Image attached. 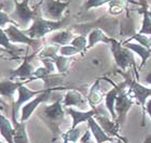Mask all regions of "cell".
<instances>
[{
  "label": "cell",
  "instance_id": "3957f363",
  "mask_svg": "<svg viewBox=\"0 0 151 143\" xmlns=\"http://www.w3.org/2000/svg\"><path fill=\"white\" fill-rule=\"evenodd\" d=\"M110 50L113 55L114 62L121 68V70L126 72L129 67L132 66L136 73V78H139V74L137 70V65H136V60L134 57V52L131 49L123 46L121 42H119L116 39H113V41L110 44Z\"/></svg>",
  "mask_w": 151,
  "mask_h": 143
},
{
  "label": "cell",
  "instance_id": "ba28073f",
  "mask_svg": "<svg viewBox=\"0 0 151 143\" xmlns=\"http://www.w3.org/2000/svg\"><path fill=\"white\" fill-rule=\"evenodd\" d=\"M57 89H63V88H45L43 92L40 93V94H38L37 97H35V98L32 99V100H30L28 103H26V104L21 108V117H19V120L21 121L28 120L29 117L36 112V110H37L41 104H43V103L49 101L51 98V93Z\"/></svg>",
  "mask_w": 151,
  "mask_h": 143
},
{
  "label": "cell",
  "instance_id": "e0dca14e",
  "mask_svg": "<svg viewBox=\"0 0 151 143\" xmlns=\"http://www.w3.org/2000/svg\"><path fill=\"white\" fill-rule=\"evenodd\" d=\"M88 127L91 130L92 136L94 138L96 143H108V142H114V139L110 136H108L104 131V129L101 127V125L98 124L97 120L94 117H91L88 120Z\"/></svg>",
  "mask_w": 151,
  "mask_h": 143
},
{
  "label": "cell",
  "instance_id": "9c48e42d",
  "mask_svg": "<svg viewBox=\"0 0 151 143\" xmlns=\"http://www.w3.org/2000/svg\"><path fill=\"white\" fill-rule=\"evenodd\" d=\"M126 89L127 88L121 90V92L119 93L118 98H116V106H114L116 114V121L120 125H123L125 123L126 118H127V113L135 103V100L129 94Z\"/></svg>",
  "mask_w": 151,
  "mask_h": 143
},
{
  "label": "cell",
  "instance_id": "d4e9b609",
  "mask_svg": "<svg viewBox=\"0 0 151 143\" xmlns=\"http://www.w3.org/2000/svg\"><path fill=\"white\" fill-rule=\"evenodd\" d=\"M51 59L54 61V63H55V65H56V70H58V73L60 74L66 73L67 70H69L71 61H73L71 60V57H64V55H62V54H60V53L53 55Z\"/></svg>",
  "mask_w": 151,
  "mask_h": 143
},
{
  "label": "cell",
  "instance_id": "7a4b0ae2",
  "mask_svg": "<svg viewBox=\"0 0 151 143\" xmlns=\"http://www.w3.org/2000/svg\"><path fill=\"white\" fill-rule=\"evenodd\" d=\"M70 22L69 15H66L63 20L60 21H53V20L44 19L43 16L40 15L37 19L34 20V22L29 28L23 29L24 32L32 38L35 39H42L47 34H52V33L60 30L64 27H66Z\"/></svg>",
  "mask_w": 151,
  "mask_h": 143
},
{
  "label": "cell",
  "instance_id": "74e56055",
  "mask_svg": "<svg viewBox=\"0 0 151 143\" xmlns=\"http://www.w3.org/2000/svg\"><path fill=\"white\" fill-rule=\"evenodd\" d=\"M144 81H145L146 83H148V85H150V86H151V72H149V73L146 75L145 78H144Z\"/></svg>",
  "mask_w": 151,
  "mask_h": 143
},
{
  "label": "cell",
  "instance_id": "52a82bcc",
  "mask_svg": "<svg viewBox=\"0 0 151 143\" xmlns=\"http://www.w3.org/2000/svg\"><path fill=\"white\" fill-rule=\"evenodd\" d=\"M70 1H60V0H44L41 3L40 10L41 14L43 17L47 20H53V21H60L65 16L64 13L69 6Z\"/></svg>",
  "mask_w": 151,
  "mask_h": 143
},
{
  "label": "cell",
  "instance_id": "5b68a950",
  "mask_svg": "<svg viewBox=\"0 0 151 143\" xmlns=\"http://www.w3.org/2000/svg\"><path fill=\"white\" fill-rule=\"evenodd\" d=\"M125 80L127 83V92L132 97L134 100L138 102L142 110V125H144V118H145V112H146V103L148 101L149 97H151V88L145 87L137 80L129 76V74L124 75Z\"/></svg>",
  "mask_w": 151,
  "mask_h": 143
},
{
  "label": "cell",
  "instance_id": "d6986e66",
  "mask_svg": "<svg viewBox=\"0 0 151 143\" xmlns=\"http://www.w3.org/2000/svg\"><path fill=\"white\" fill-rule=\"evenodd\" d=\"M113 39L114 38L106 35V33L101 28H93L92 30L88 32V50L91 49V48L95 47L99 42L110 45L111 42L113 41Z\"/></svg>",
  "mask_w": 151,
  "mask_h": 143
},
{
  "label": "cell",
  "instance_id": "277c9868",
  "mask_svg": "<svg viewBox=\"0 0 151 143\" xmlns=\"http://www.w3.org/2000/svg\"><path fill=\"white\" fill-rule=\"evenodd\" d=\"M29 1L30 0H23V1L14 0L15 9L10 15L14 21L19 23V27H25L28 25L29 22H34V20L37 19L38 16L42 15L41 10L37 9L38 6H36L34 9L29 7Z\"/></svg>",
  "mask_w": 151,
  "mask_h": 143
},
{
  "label": "cell",
  "instance_id": "484cf974",
  "mask_svg": "<svg viewBox=\"0 0 151 143\" xmlns=\"http://www.w3.org/2000/svg\"><path fill=\"white\" fill-rule=\"evenodd\" d=\"M112 0H84L83 1V4L80 8V11L79 13L82 12H86V11H90L91 9H96V8H99L101 6H105V4H108L110 3Z\"/></svg>",
  "mask_w": 151,
  "mask_h": 143
},
{
  "label": "cell",
  "instance_id": "7c38bea8",
  "mask_svg": "<svg viewBox=\"0 0 151 143\" xmlns=\"http://www.w3.org/2000/svg\"><path fill=\"white\" fill-rule=\"evenodd\" d=\"M63 104L65 108L75 106L78 110L84 111L85 108L88 106V98H85L80 91L69 89L67 90L66 92H65V94H64Z\"/></svg>",
  "mask_w": 151,
  "mask_h": 143
},
{
  "label": "cell",
  "instance_id": "9a60e30c",
  "mask_svg": "<svg viewBox=\"0 0 151 143\" xmlns=\"http://www.w3.org/2000/svg\"><path fill=\"white\" fill-rule=\"evenodd\" d=\"M94 118L97 120V123L101 125V127L104 129V131L108 136L110 137L120 138L119 130H120V124L118 121L113 120L112 118H109L108 114H97L95 115Z\"/></svg>",
  "mask_w": 151,
  "mask_h": 143
},
{
  "label": "cell",
  "instance_id": "8992f818",
  "mask_svg": "<svg viewBox=\"0 0 151 143\" xmlns=\"http://www.w3.org/2000/svg\"><path fill=\"white\" fill-rule=\"evenodd\" d=\"M6 36L9 37L10 41L12 44H23V45H28L29 47H32V49L37 51L40 47H42L41 39H35L29 37L23 29H19V26L10 24L6 26V28H2Z\"/></svg>",
  "mask_w": 151,
  "mask_h": 143
},
{
  "label": "cell",
  "instance_id": "4dcf8cb0",
  "mask_svg": "<svg viewBox=\"0 0 151 143\" xmlns=\"http://www.w3.org/2000/svg\"><path fill=\"white\" fill-rule=\"evenodd\" d=\"M132 40L138 42V44H140L142 46H145V47L148 48V49H151V38L148 37L147 35H145V34H139V33L134 34V35L129 39H127L126 41H132Z\"/></svg>",
  "mask_w": 151,
  "mask_h": 143
},
{
  "label": "cell",
  "instance_id": "8fae6325",
  "mask_svg": "<svg viewBox=\"0 0 151 143\" xmlns=\"http://www.w3.org/2000/svg\"><path fill=\"white\" fill-rule=\"evenodd\" d=\"M66 113L69 115L70 117L73 118V125L70 128H77L81 123H84V121H88L91 117H94L95 115L101 114L103 111H101V105L97 106L95 108H92V110H88V111H81V110H75L73 107H67ZM103 114H107V113H103Z\"/></svg>",
  "mask_w": 151,
  "mask_h": 143
},
{
  "label": "cell",
  "instance_id": "4fadbf2b",
  "mask_svg": "<svg viewBox=\"0 0 151 143\" xmlns=\"http://www.w3.org/2000/svg\"><path fill=\"white\" fill-rule=\"evenodd\" d=\"M110 83H112L113 88L109 90V91L105 94V107H106V110L108 111V113L110 114L111 118H112L113 120L116 121V108H114L116 98H118L119 93L121 92V90H123L124 88H127V83H126V80L118 83V85L113 83L112 81H110Z\"/></svg>",
  "mask_w": 151,
  "mask_h": 143
},
{
  "label": "cell",
  "instance_id": "d590c367",
  "mask_svg": "<svg viewBox=\"0 0 151 143\" xmlns=\"http://www.w3.org/2000/svg\"><path fill=\"white\" fill-rule=\"evenodd\" d=\"M80 143H94L92 140V132L90 129L85 131L84 134L80 138Z\"/></svg>",
  "mask_w": 151,
  "mask_h": 143
},
{
  "label": "cell",
  "instance_id": "7bdbcfd3",
  "mask_svg": "<svg viewBox=\"0 0 151 143\" xmlns=\"http://www.w3.org/2000/svg\"><path fill=\"white\" fill-rule=\"evenodd\" d=\"M0 143H4V142H3V140H1V142H0Z\"/></svg>",
  "mask_w": 151,
  "mask_h": 143
},
{
  "label": "cell",
  "instance_id": "ac0fdd59",
  "mask_svg": "<svg viewBox=\"0 0 151 143\" xmlns=\"http://www.w3.org/2000/svg\"><path fill=\"white\" fill-rule=\"evenodd\" d=\"M25 83H28L27 80H21V81H13L11 79H2L0 83V93L2 98H6L9 100H13V97L15 94V91Z\"/></svg>",
  "mask_w": 151,
  "mask_h": 143
},
{
  "label": "cell",
  "instance_id": "7402d4cb",
  "mask_svg": "<svg viewBox=\"0 0 151 143\" xmlns=\"http://www.w3.org/2000/svg\"><path fill=\"white\" fill-rule=\"evenodd\" d=\"M123 46H125L126 48L131 49L134 53H136L140 57L142 64H140V66H139V70H142V67H144V65L147 63V61H148L149 57H151V49L146 48L145 46H142L140 44H138V42L124 41L123 42Z\"/></svg>",
  "mask_w": 151,
  "mask_h": 143
},
{
  "label": "cell",
  "instance_id": "5bb4252c",
  "mask_svg": "<svg viewBox=\"0 0 151 143\" xmlns=\"http://www.w3.org/2000/svg\"><path fill=\"white\" fill-rule=\"evenodd\" d=\"M35 57V53L30 54L28 57H25L23 60L22 64L19 65L15 70H11L9 73L10 79H14V78H21V80H27L30 79L32 77V74L35 72V67L30 63L32 57Z\"/></svg>",
  "mask_w": 151,
  "mask_h": 143
},
{
  "label": "cell",
  "instance_id": "ffe728a7",
  "mask_svg": "<svg viewBox=\"0 0 151 143\" xmlns=\"http://www.w3.org/2000/svg\"><path fill=\"white\" fill-rule=\"evenodd\" d=\"M101 78L95 80V83L92 85V87L88 90V105L92 106V108H95L99 106L101 103V101L105 99V94L103 92V90L101 89Z\"/></svg>",
  "mask_w": 151,
  "mask_h": 143
},
{
  "label": "cell",
  "instance_id": "2e32d148",
  "mask_svg": "<svg viewBox=\"0 0 151 143\" xmlns=\"http://www.w3.org/2000/svg\"><path fill=\"white\" fill-rule=\"evenodd\" d=\"M75 37V34H73V32L70 28L60 29V30H56V32L52 33L47 37V40L51 45H56L60 47V46L70 45Z\"/></svg>",
  "mask_w": 151,
  "mask_h": 143
},
{
  "label": "cell",
  "instance_id": "cb8c5ba5",
  "mask_svg": "<svg viewBox=\"0 0 151 143\" xmlns=\"http://www.w3.org/2000/svg\"><path fill=\"white\" fill-rule=\"evenodd\" d=\"M126 1L136 3V4H140L139 2H135L132 0H112L110 3H108V13L111 16H118L122 14L125 10Z\"/></svg>",
  "mask_w": 151,
  "mask_h": 143
},
{
  "label": "cell",
  "instance_id": "f1b7e54d",
  "mask_svg": "<svg viewBox=\"0 0 151 143\" xmlns=\"http://www.w3.org/2000/svg\"><path fill=\"white\" fill-rule=\"evenodd\" d=\"M142 24L139 29V34H145V35H151V19L147 12V7L145 3V9H142Z\"/></svg>",
  "mask_w": 151,
  "mask_h": 143
},
{
  "label": "cell",
  "instance_id": "d6a6232c",
  "mask_svg": "<svg viewBox=\"0 0 151 143\" xmlns=\"http://www.w3.org/2000/svg\"><path fill=\"white\" fill-rule=\"evenodd\" d=\"M79 53H83L81 50H79L78 48L73 47V45H66V46H60V54L64 57H73Z\"/></svg>",
  "mask_w": 151,
  "mask_h": 143
},
{
  "label": "cell",
  "instance_id": "b9f144b4",
  "mask_svg": "<svg viewBox=\"0 0 151 143\" xmlns=\"http://www.w3.org/2000/svg\"><path fill=\"white\" fill-rule=\"evenodd\" d=\"M43 1H44V0H41V1H40V2H39V3H38L37 6H38V7H40V4H41V3H42V2H43Z\"/></svg>",
  "mask_w": 151,
  "mask_h": 143
},
{
  "label": "cell",
  "instance_id": "44dd1931",
  "mask_svg": "<svg viewBox=\"0 0 151 143\" xmlns=\"http://www.w3.org/2000/svg\"><path fill=\"white\" fill-rule=\"evenodd\" d=\"M12 116V123L14 126V143H30L29 138L26 130V121L17 120L15 114H11Z\"/></svg>",
  "mask_w": 151,
  "mask_h": 143
},
{
  "label": "cell",
  "instance_id": "603a6c76",
  "mask_svg": "<svg viewBox=\"0 0 151 143\" xmlns=\"http://www.w3.org/2000/svg\"><path fill=\"white\" fill-rule=\"evenodd\" d=\"M0 130H1V137L4 139L6 143H14V126L13 123L9 118L6 117L3 114L0 115Z\"/></svg>",
  "mask_w": 151,
  "mask_h": 143
},
{
  "label": "cell",
  "instance_id": "f546056e",
  "mask_svg": "<svg viewBox=\"0 0 151 143\" xmlns=\"http://www.w3.org/2000/svg\"><path fill=\"white\" fill-rule=\"evenodd\" d=\"M60 53V46H56V45H49L44 46L41 51L38 53V57H40V59H44V57H52L53 55L55 54Z\"/></svg>",
  "mask_w": 151,
  "mask_h": 143
},
{
  "label": "cell",
  "instance_id": "f35d334b",
  "mask_svg": "<svg viewBox=\"0 0 151 143\" xmlns=\"http://www.w3.org/2000/svg\"><path fill=\"white\" fill-rule=\"evenodd\" d=\"M142 143H151V134H149L148 137L144 140V142H142Z\"/></svg>",
  "mask_w": 151,
  "mask_h": 143
},
{
  "label": "cell",
  "instance_id": "30bf717a",
  "mask_svg": "<svg viewBox=\"0 0 151 143\" xmlns=\"http://www.w3.org/2000/svg\"><path fill=\"white\" fill-rule=\"evenodd\" d=\"M44 89L45 88L41 90H30L27 87H25V85L21 86L17 90V100L15 102H13L12 106H11V114L17 115L19 112L21 111V108L26 103H28L30 100H32V97H37L38 94L42 93Z\"/></svg>",
  "mask_w": 151,
  "mask_h": 143
},
{
  "label": "cell",
  "instance_id": "836d02e7",
  "mask_svg": "<svg viewBox=\"0 0 151 143\" xmlns=\"http://www.w3.org/2000/svg\"><path fill=\"white\" fill-rule=\"evenodd\" d=\"M9 23L10 24H13V25L19 26V23L16 22V21H14V20L11 17L10 14L1 11V12H0V27H1V28H4L6 24H9Z\"/></svg>",
  "mask_w": 151,
  "mask_h": 143
},
{
  "label": "cell",
  "instance_id": "ab89813d",
  "mask_svg": "<svg viewBox=\"0 0 151 143\" xmlns=\"http://www.w3.org/2000/svg\"><path fill=\"white\" fill-rule=\"evenodd\" d=\"M113 143H124V142H123V141L121 140V138H118V139H116V140L114 141Z\"/></svg>",
  "mask_w": 151,
  "mask_h": 143
},
{
  "label": "cell",
  "instance_id": "e575fe53",
  "mask_svg": "<svg viewBox=\"0 0 151 143\" xmlns=\"http://www.w3.org/2000/svg\"><path fill=\"white\" fill-rule=\"evenodd\" d=\"M0 8H1V11L8 13V14H11L14 11V9H15L14 0H1Z\"/></svg>",
  "mask_w": 151,
  "mask_h": 143
},
{
  "label": "cell",
  "instance_id": "1f68e13d",
  "mask_svg": "<svg viewBox=\"0 0 151 143\" xmlns=\"http://www.w3.org/2000/svg\"><path fill=\"white\" fill-rule=\"evenodd\" d=\"M70 45H73V47L78 48L79 50H81L82 52H85V51L88 50V36H85V35L76 36Z\"/></svg>",
  "mask_w": 151,
  "mask_h": 143
},
{
  "label": "cell",
  "instance_id": "60d3db41",
  "mask_svg": "<svg viewBox=\"0 0 151 143\" xmlns=\"http://www.w3.org/2000/svg\"><path fill=\"white\" fill-rule=\"evenodd\" d=\"M147 12H148V15L150 16V19H151V7L149 9H147Z\"/></svg>",
  "mask_w": 151,
  "mask_h": 143
},
{
  "label": "cell",
  "instance_id": "4316f807",
  "mask_svg": "<svg viewBox=\"0 0 151 143\" xmlns=\"http://www.w3.org/2000/svg\"><path fill=\"white\" fill-rule=\"evenodd\" d=\"M0 44H1L2 49H6V51H9L10 53H17V52L22 51V49H19L16 46H14V44L10 41L9 37L6 36V34L2 28H1V41H0Z\"/></svg>",
  "mask_w": 151,
  "mask_h": 143
},
{
  "label": "cell",
  "instance_id": "8d00e7d4",
  "mask_svg": "<svg viewBox=\"0 0 151 143\" xmlns=\"http://www.w3.org/2000/svg\"><path fill=\"white\" fill-rule=\"evenodd\" d=\"M146 113L149 115V117L151 119V99H149L146 103Z\"/></svg>",
  "mask_w": 151,
  "mask_h": 143
},
{
  "label": "cell",
  "instance_id": "6da1fadb",
  "mask_svg": "<svg viewBox=\"0 0 151 143\" xmlns=\"http://www.w3.org/2000/svg\"><path fill=\"white\" fill-rule=\"evenodd\" d=\"M66 114V111H64L63 98H60L50 105L41 106L37 112L38 117L49 127L54 137L62 134L60 125L65 121Z\"/></svg>",
  "mask_w": 151,
  "mask_h": 143
},
{
  "label": "cell",
  "instance_id": "83f0119b",
  "mask_svg": "<svg viewBox=\"0 0 151 143\" xmlns=\"http://www.w3.org/2000/svg\"><path fill=\"white\" fill-rule=\"evenodd\" d=\"M80 128H70L69 130L65 132L62 136L63 137V143H76L77 141H80Z\"/></svg>",
  "mask_w": 151,
  "mask_h": 143
}]
</instances>
